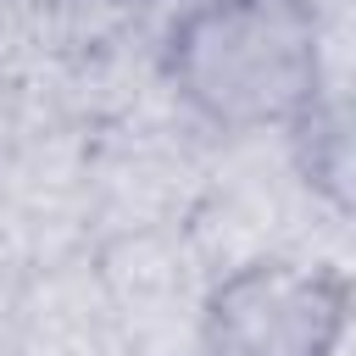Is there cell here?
I'll return each mask as SVG.
<instances>
[{"label": "cell", "mask_w": 356, "mask_h": 356, "mask_svg": "<svg viewBox=\"0 0 356 356\" xmlns=\"http://www.w3.org/2000/svg\"><path fill=\"white\" fill-rule=\"evenodd\" d=\"M295 161L317 195L356 211V100L317 95V106L295 122Z\"/></svg>", "instance_id": "3957f363"}, {"label": "cell", "mask_w": 356, "mask_h": 356, "mask_svg": "<svg viewBox=\"0 0 356 356\" xmlns=\"http://www.w3.org/2000/svg\"><path fill=\"white\" fill-rule=\"evenodd\" d=\"M356 317V289L323 261H245L200 312V356H334Z\"/></svg>", "instance_id": "7a4b0ae2"}, {"label": "cell", "mask_w": 356, "mask_h": 356, "mask_svg": "<svg viewBox=\"0 0 356 356\" xmlns=\"http://www.w3.org/2000/svg\"><path fill=\"white\" fill-rule=\"evenodd\" d=\"M161 67L211 128H295L323 95V28L306 0H189Z\"/></svg>", "instance_id": "6da1fadb"}]
</instances>
